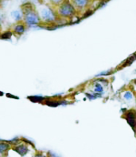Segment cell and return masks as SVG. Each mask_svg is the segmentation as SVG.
<instances>
[{"instance_id": "obj_7", "label": "cell", "mask_w": 136, "mask_h": 157, "mask_svg": "<svg viewBox=\"0 0 136 157\" xmlns=\"http://www.w3.org/2000/svg\"><path fill=\"white\" fill-rule=\"evenodd\" d=\"M10 149H11V145L8 143H6V142H1L0 143V153L1 154H4Z\"/></svg>"}, {"instance_id": "obj_11", "label": "cell", "mask_w": 136, "mask_h": 157, "mask_svg": "<svg viewBox=\"0 0 136 157\" xmlns=\"http://www.w3.org/2000/svg\"><path fill=\"white\" fill-rule=\"evenodd\" d=\"M65 0H51V2L54 5H57V6H59L62 2H63Z\"/></svg>"}, {"instance_id": "obj_8", "label": "cell", "mask_w": 136, "mask_h": 157, "mask_svg": "<svg viewBox=\"0 0 136 157\" xmlns=\"http://www.w3.org/2000/svg\"><path fill=\"white\" fill-rule=\"evenodd\" d=\"M11 16L16 22H19L22 18V14L19 11H14L11 12Z\"/></svg>"}, {"instance_id": "obj_1", "label": "cell", "mask_w": 136, "mask_h": 157, "mask_svg": "<svg viewBox=\"0 0 136 157\" xmlns=\"http://www.w3.org/2000/svg\"><path fill=\"white\" fill-rule=\"evenodd\" d=\"M77 10L71 2L70 0H65L63 2L57 7V14L58 17L64 18V19H68L73 18L77 15Z\"/></svg>"}, {"instance_id": "obj_3", "label": "cell", "mask_w": 136, "mask_h": 157, "mask_svg": "<svg viewBox=\"0 0 136 157\" xmlns=\"http://www.w3.org/2000/svg\"><path fill=\"white\" fill-rule=\"evenodd\" d=\"M41 22H42V19L40 18V15L34 11L24 15V22L26 26L33 27L39 25Z\"/></svg>"}, {"instance_id": "obj_12", "label": "cell", "mask_w": 136, "mask_h": 157, "mask_svg": "<svg viewBox=\"0 0 136 157\" xmlns=\"http://www.w3.org/2000/svg\"><path fill=\"white\" fill-rule=\"evenodd\" d=\"M34 157H46V156L44 155V154H42V153H41V152H38V153H37L35 155H34Z\"/></svg>"}, {"instance_id": "obj_4", "label": "cell", "mask_w": 136, "mask_h": 157, "mask_svg": "<svg viewBox=\"0 0 136 157\" xmlns=\"http://www.w3.org/2000/svg\"><path fill=\"white\" fill-rule=\"evenodd\" d=\"M77 11H85L92 4V0H70Z\"/></svg>"}, {"instance_id": "obj_5", "label": "cell", "mask_w": 136, "mask_h": 157, "mask_svg": "<svg viewBox=\"0 0 136 157\" xmlns=\"http://www.w3.org/2000/svg\"><path fill=\"white\" fill-rule=\"evenodd\" d=\"M26 31V25L22 23H18L14 26L13 33L16 35H22Z\"/></svg>"}, {"instance_id": "obj_6", "label": "cell", "mask_w": 136, "mask_h": 157, "mask_svg": "<svg viewBox=\"0 0 136 157\" xmlns=\"http://www.w3.org/2000/svg\"><path fill=\"white\" fill-rule=\"evenodd\" d=\"M14 150L16 152H18L19 155H25L28 152V147L25 144H20V145H17L14 148Z\"/></svg>"}, {"instance_id": "obj_10", "label": "cell", "mask_w": 136, "mask_h": 157, "mask_svg": "<svg viewBox=\"0 0 136 157\" xmlns=\"http://www.w3.org/2000/svg\"><path fill=\"white\" fill-rule=\"evenodd\" d=\"M94 90H95V92H96V93H102V92L103 91V85H101L100 83H96V84L95 85Z\"/></svg>"}, {"instance_id": "obj_9", "label": "cell", "mask_w": 136, "mask_h": 157, "mask_svg": "<svg viewBox=\"0 0 136 157\" xmlns=\"http://www.w3.org/2000/svg\"><path fill=\"white\" fill-rule=\"evenodd\" d=\"M123 97H124L126 100H131L132 99L134 98V96H133V93H132L131 92L127 91L123 94Z\"/></svg>"}, {"instance_id": "obj_2", "label": "cell", "mask_w": 136, "mask_h": 157, "mask_svg": "<svg viewBox=\"0 0 136 157\" xmlns=\"http://www.w3.org/2000/svg\"><path fill=\"white\" fill-rule=\"evenodd\" d=\"M57 14H55L52 9L49 7H43L40 11V18L46 23H54L57 19Z\"/></svg>"}, {"instance_id": "obj_13", "label": "cell", "mask_w": 136, "mask_h": 157, "mask_svg": "<svg viewBox=\"0 0 136 157\" xmlns=\"http://www.w3.org/2000/svg\"><path fill=\"white\" fill-rule=\"evenodd\" d=\"M0 29H1V26H0Z\"/></svg>"}]
</instances>
